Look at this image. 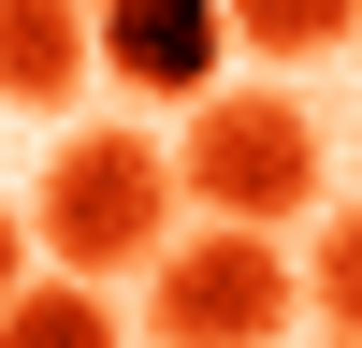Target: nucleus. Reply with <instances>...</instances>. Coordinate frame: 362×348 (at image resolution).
Here are the masks:
<instances>
[{"instance_id":"f257e3e1","label":"nucleus","mask_w":362,"mask_h":348,"mask_svg":"<svg viewBox=\"0 0 362 348\" xmlns=\"http://www.w3.org/2000/svg\"><path fill=\"white\" fill-rule=\"evenodd\" d=\"M29 247L58 261V276H145V261L174 247V160L145 131H73L44 160V203H29Z\"/></svg>"},{"instance_id":"f03ea898","label":"nucleus","mask_w":362,"mask_h":348,"mask_svg":"<svg viewBox=\"0 0 362 348\" xmlns=\"http://www.w3.org/2000/svg\"><path fill=\"white\" fill-rule=\"evenodd\" d=\"M174 189H189L218 232L305 218V203H319V116L290 102V87H218V102H189V160H174Z\"/></svg>"},{"instance_id":"7ed1b4c3","label":"nucleus","mask_w":362,"mask_h":348,"mask_svg":"<svg viewBox=\"0 0 362 348\" xmlns=\"http://www.w3.org/2000/svg\"><path fill=\"white\" fill-rule=\"evenodd\" d=\"M145 334L160 348H290V305H305V276H290L276 232H189V247L145 261Z\"/></svg>"},{"instance_id":"20e7f679","label":"nucleus","mask_w":362,"mask_h":348,"mask_svg":"<svg viewBox=\"0 0 362 348\" xmlns=\"http://www.w3.org/2000/svg\"><path fill=\"white\" fill-rule=\"evenodd\" d=\"M87 44L131 102H218V58H232V15L218 0H87Z\"/></svg>"},{"instance_id":"39448f33","label":"nucleus","mask_w":362,"mask_h":348,"mask_svg":"<svg viewBox=\"0 0 362 348\" xmlns=\"http://www.w3.org/2000/svg\"><path fill=\"white\" fill-rule=\"evenodd\" d=\"M87 73H102L87 0H0V102H15V116H73Z\"/></svg>"},{"instance_id":"423d86ee","label":"nucleus","mask_w":362,"mask_h":348,"mask_svg":"<svg viewBox=\"0 0 362 348\" xmlns=\"http://www.w3.org/2000/svg\"><path fill=\"white\" fill-rule=\"evenodd\" d=\"M0 348H131V334H116V305L87 276H29L15 305H0Z\"/></svg>"},{"instance_id":"0eeeda50","label":"nucleus","mask_w":362,"mask_h":348,"mask_svg":"<svg viewBox=\"0 0 362 348\" xmlns=\"http://www.w3.org/2000/svg\"><path fill=\"white\" fill-rule=\"evenodd\" d=\"M218 15H232L247 58H334L348 29H362V0H218Z\"/></svg>"},{"instance_id":"6e6552de","label":"nucleus","mask_w":362,"mask_h":348,"mask_svg":"<svg viewBox=\"0 0 362 348\" xmlns=\"http://www.w3.org/2000/svg\"><path fill=\"white\" fill-rule=\"evenodd\" d=\"M305 305H319V319H334V334L362 348V203H348L334 232H319V261H305Z\"/></svg>"},{"instance_id":"1a4fd4ad","label":"nucleus","mask_w":362,"mask_h":348,"mask_svg":"<svg viewBox=\"0 0 362 348\" xmlns=\"http://www.w3.org/2000/svg\"><path fill=\"white\" fill-rule=\"evenodd\" d=\"M15 290H29V218L0 203V305H15Z\"/></svg>"},{"instance_id":"9d476101","label":"nucleus","mask_w":362,"mask_h":348,"mask_svg":"<svg viewBox=\"0 0 362 348\" xmlns=\"http://www.w3.org/2000/svg\"><path fill=\"white\" fill-rule=\"evenodd\" d=\"M319 348H348V334H319Z\"/></svg>"}]
</instances>
